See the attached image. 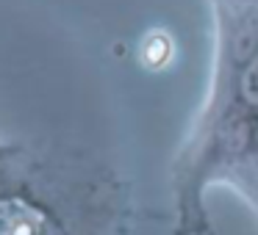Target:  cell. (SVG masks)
Segmentation results:
<instances>
[{
  "instance_id": "1",
  "label": "cell",
  "mask_w": 258,
  "mask_h": 235,
  "mask_svg": "<svg viewBox=\"0 0 258 235\" xmlns=\"http://www.w3.org/2000/svg\"><path fill=\"white\" fill-rule=\"evenodd\" d=\"M0 235H64L42 207L9 196L0 199Z\"/></svg>"
},
{
  "instance_id": "2",
  "label": "cell",
  "mask_w": 258,
  "mask_h": 235,
  "mask_svg": "<svg viewBox=\"0 0 258 235\" xmlns=\"http://www.w3.org/2000/svg\"><path fill=\"white\" fill-rule=\"evenodd\" d=\"M142 58H145L147 67L153 69H161L164 64L172 58V42L167 39L164 34H153L145 39V45H142Z\"/></svg>"
},
{
  "instance_id": "3",
  "label": "cell",
  "mask_w": 258,
  "mask_h": 235,
  "mask_svg": "<svg viewBox=\"0 0 258 235\" xmlns=\"http://www.w3.org/2000/svg\"><path fill=\"white\" fill-rule=\"evenodd\" d=\"M241 94H244L247 102L258 105V58H252L247 72L241 75Z\"/></svg>"
}]
</instances>
